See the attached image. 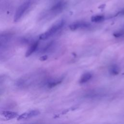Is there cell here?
I'll return each instance as SVG.
<instances>
[{
    "label": "cell",
    "instance_id": "obj_8",
    "mask_svg": "<svg viewBox=\"0 0 124 124\" xmlns=\"http://www.w3.org/2000/svg\"><path fill=\"white\" fill-rule=\"evenodd\" d=\"M92 77V75L90 73H86L84 74L80 78L79 83L81 84L84 83L88 81Z\"/></svg>",
    "mask_w": 124,
    "mask_h": 124
},
{
    "label": "cell",
    "instance_id": "obj_13",
    "mask_svg": "<svg viewBox=\"0 0 124 124\" xmlns=\"http://www.w3.org/2000/svg\"><path fill=\"white\" fill-rule=\"evenodd\" d=\"M47 59V56L46 55H44V56H41V57L39 58V60H40L41 61H46Z\"/></svg>",
    "mask_w": 124,
    "mask_h": 124
},
{
    "label": "cell",
    "instance_id": "obj_9",
    "mask_svg": "<svg viewBox=\"0 0 124 124\" xmlns=\"http://www.w3.org/2000/svg\"><path fill=\"white\" fill-rule=\"evenodd\" d=\"M109 71L110 74L113 75H118L119 73L120 69L118 65L116 64H114L111 65L110 67Z\"/></svg>",
    "mask_w": 124,
    "mask_h": 124
},
{
    "label": "cell",
    "instance_id": "obj_6",
    "mask_svg": "<svg viewBox=\"0 0 124 124\" xmlns=\"http://www.w3.org/2000/svg\"><path fill=\"white\" fill-rule=\"evenodd\" d=\"M90 26V24L88 22L84 21H78L70 24L69 28L72 31L76 30L79 28H87Z\"/></svg>",
    "mask_w": 124,
    "mask_h": 124
},
{
    "label": "cell",
    "instance_id": "obj_5",
    "mask_svg": "<svg viewBox=\"0 0 124 124\" xmlns=\"http://www.w3.org/2000/svg\"><path fill=\"white\" fill-rule=\"evenodd\" d=\"M0 114L5 118L6 120H10L15 118H17L18 114L16 112L9 111V110H2L0 112Z\"/></svg>",
    "mask_w": 124,
    "mask_h": 124
},
{
    "label": "cell",
    "instance_id": "obj_10",
    "mask_svg": "<svg viewBox=\"0 0 124 124\" xmlns=\"http://www.w3.org/2000/svg\"><path fill=\"white\" fill-rule=\"evenodd\" d=\"M105 19V17L103 15H96L93 16L91 17V21L93 22H100L103 21Z\"/></svg>",
    "mask_w": 124,
    "mask_h": 124
},
{
    "label": "cell",
    "instance_id": "obj_4",
    "mask_svg": "<svg viewBox=\"0 0 124 124\" xmlns=\"http://www.w3.org/2000/svg\"><path fill=\"white\" fill-rule=\"evenodd\" d=\"M66 5V2L63 0H60L53 5L50 9V11L54 14L61 13L64 9Z\"/></svg>",
    "mask_w": 124,
    "mask_h": 124
},
{
    "label": "cell",
    "instance_id": "obj_11",
    "mask_svg": "<svg viewBox=\"0 0 124 124\" xmlns=\"http://www.w3.org/2000/svg\"><path fill=\"white\" fill-rule=\"evenodd\" d=\"M62 79H58V80H55L51 81L48 83L47 86H48V87L50 88H53V87L56 86V85H58L59 84H60L62 82Z\"/></svg>",
    "mask_w": 124,
    "mask_h": 124
},
{
    "label": "cell",
    "instance_id": "obj_3",
    "mask_svg": "<svg viewBox=\"0 0 124 124\" xmlns=\"http://www.w3.org/2000/svg\"><path fill=\"white\" fill-rule=\"evenodd\" d=\"M40 114V112L39 110L37 109H33L29 110L26 112H25L21 114L18 115L17 117V121H21V120H26L29 119H30L32 117L36 116Z\"/></svg>",
    "mask_w": 124,
    "mask_h": 124
},
{
    "label": "cell",
    "instance_id": "obj_7",
    "mask_svg": "<svg viewBox=\"0 0 124 124\" xmlns=\"http://www.w3.org/2000/svg\"><path fill=\"white\" fill-rule=\"evenodd\" d=\"M38 45H39V42L38 41L32 43L27 49L25 53V57H28L30 56H31L36 50L38 46Z\"/></svg>",
    "mask_w": 124,
    "mask_h": 124
},
{
    "label": "cell",
    "instance_id": "obj_1",
    "mask_svg": "<svg viewBox=\"0 0 124 124\" xmlns=\"http://www.w3.org/2000/svg\"><path fill=\"white\" fill-rule=\"evenodd\" d=\"M65 24V21L63 19H62L56 23L52 26L47 31L42 33L39 36V39L41 40H45L48 38L51 35L54 34L59 30H60Z\"/></svg>",
    "mask_w": 124,
    "mask_h": 124
},
{
    "label": "cell",
    "instance_id": "obj_2",
    "mask_svg": "<svg viewBox=\"0 0 124 124\" xmlns=\"http://www.w3.org/2000/svg\"><path fill=\"white\" fill-rule=\"evenodd\" d=\"M31 4V0H26L18 7L14 16V21L15 22H18L21 19L25 13L30 7Z\"/></svg>",
    "mask_w": 124,
    "mask_h": 124
},
{
    "label": "cell",
    "instance_id": "obj_12",
    "mask_svg": "<svg viewBox=\"0 0 124 124\" xmlns=\"http://www.w3.org/2000/svg\"><path fill=\"white\" fill-rule=\"evenodd\" d=\"M124 15V8L122 9L121 11H119L116 14L115 16H123Z\"/></svg>",
    "mask_w": 124,
    "mask_h": 124
}]
</instances>
